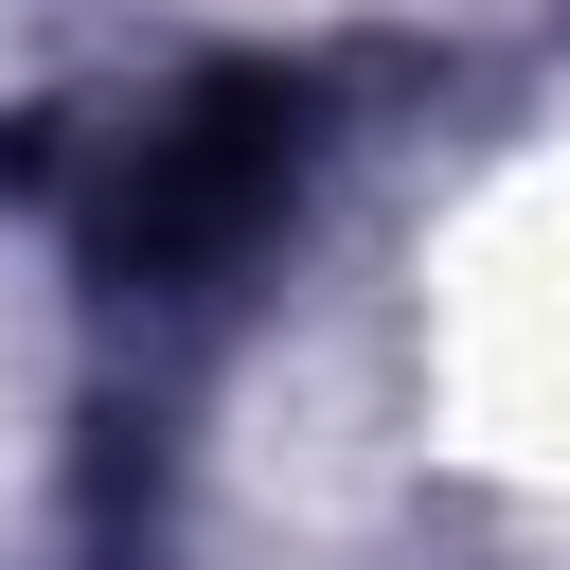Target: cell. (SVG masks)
<instances>
[{
  "mask_svg": "<svg viewBox=\"0 0 570 570\" xmlns=\"http://www.w3.org/2000/svg\"><path fill=\"white\" fill-rule=\"evenodd\" d=\"M303 160H321V71L232 53V71L160 89V107L89 160V196H71L89 285H125V303H196L214 267H249V249H267V214L303 196Z\"/></svg>",
  "mask_w": 570,
  "mask_h": 570,
  "instance_id": "obj_1",
  "label": "cell"
}]
</instances>
